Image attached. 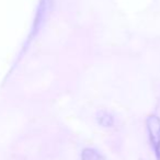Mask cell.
Returning <instances> with one entry per match:
<instances>
[{"label": "cell", "mask_w": 160, "mask_h": 160, "mask_svg": "<svg viewBox=\"0 0 160 160\" xmlns=\"http://www.w3.org/2000/svg\"><path fill=\"white\" fill-rule=\"evenodd\" d=\"M147 133H148L149 142L153 150L155 157L160 160V118L157 115H149L146 120Z\"/></svg>", "instance_id": "6da1fadb"}, {"label": "cell", "mask_w": 160, "mask_h": 160, "mask_svg": "<svg viewBox=\"0 0 160 160\" xmlns=\"http://www.w3.org/2000/svg\"><path fill=\"white\" fill-rule=\"evenodd\" d=\"M96 118L98 124L102 127H105V128H110L114 125L113 115L108 111H99L96 115Z\"/></svg>", "instance_id": "3957f363"}, {"label": "cell", "mask_w": 160, "mask_h": 160, "mask_svg": "<svg viewBox=\"0 0 160 160\" xmlns=\"http://www.w3.org/2000/svg\"><path fill=\"white\" fill-rule=\"evenodd\" d=\"M81 160H107V159L97 149L85 148L81 151Z\"/></svg>", "instance_id": "277c9868"}, {"label": "cell", "mask_w": 160, "mask_h": 160, "mask_svg": "<svg viewBox=\"0 0 160 160\" xmlns=\"http://www.w3.org/2000/svg\"><path fill=\"white\" fill-rule=\"evenodd\" d=\"M52 7H53V0H41L40 5H38V13L35 17V22L33 24L34 32L38 31V28L44 23L46 17L48 16L49 11H51Z\"/></svg>", "instance_id": "7a4b0ae2"}]
</instances>
